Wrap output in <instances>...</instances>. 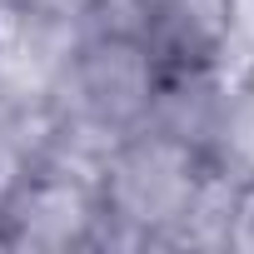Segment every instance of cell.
<instances>
[{"mask_svg":"<svg viewBox=\"0 0 254 254\" xmlns=\"http://www.w3.org/2000/svg\"><path fill=\"white\" fill-rule=\"evenodd\" d=\"M244 90L254 95V55H249V70H244Z\"/></svg>","mask_w":254,"mask_h":254,"instance_id":"obj_1","label":"cell"}]
</instances>
